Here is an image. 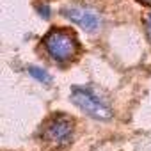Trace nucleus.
Listing matches in <instances>:
<instances>
[{
	"mask_svg": "<svg viewBox=\"0 0 151 151\" xmlns=\"http://www.w3.org/2000/svg\"><path fill=\"white\" fill-rule=\"evenodd\" d=\"M45 48L50 53L52 59L55 60H69L78 53V39L71 30L64 29H52L45 39Z\"/></svg>",
	"mask_w": 151,
	"mask_h": 151,
	"instance_id": "nucleus-1",
	"label": "nucleus"
},
{
	"mask_svg": "<svg viewBox=\"0 0 151 151\" xmlns=\"http://www.w3.org/2000/svg\"><path fill=\"white\" fill-rule=\"evenodd\" d=\"M71 100L77 103L82 110H86L87 114H91V116L96 117V119H110V116H112L110 109H109L96 94H93L91 89H86V87H73V91H71Z\"/></svg>",
	"mask_w": 151,
	"mask_h": 151,
	"instance_id": "nucleus-2",
	"label": "nucleus"
},
{
	"mask_svg": "<svg viewBox=\"0 0 151 151\" xmlns=\"http://www.w3.org/2000/svg\"><path fill=\"white\" fill-rule=\"evenodd\" d=\"M71 133H73V121L62 114L53 116L43 130V137L55 146H66L71 139Z\"/></svg>",
	"mask_w": 151,
	"mask_h": 151,
	"instance_id": "nucleus-3",
	"label": "nucleus"
},
{
	"mask_svg": "<svg viewBox=\"0 0 151 151\" xmlns=\"http://www.w3.org/2000/svg\"><path fill=\"white\" fill-rule=\"evenodd\" d=\"M64 14H66L69 20H73L75 23H78L80 27H84L86 30H96V29H98V23H100L98 14H96L94 11L87 9V7H78V6H75V7L66 9Z\"/></svg>",
	"mask_w": 151,
	"mask_h": 151,
	"instance_id": "nucleus-4",
	"label": "nucleus"
},
{
	"mask_svg": "<svg viewBox=\"0 0 151 151\" xmlns=\"http://www.w3.org/2000/svg\"><path fill=\"white\" fill-rule=\"evenodd\" d=\"M29 73L32 75L34 78H37L39 82H43V84H50V80H52V78H50V75H48L45 69L36 68V66H30V68H29Z\"/></svg>",
	"mask_w": 151,
	"mask_h": 151,
	"instance_id": "nucleus-5",
	"label": "nucleus"
},
{
	"mask_svg": "<svg viewBox=\"0 0 151 151\" xmlns=\"http://www.w3.org/2000/svg\"><path fill=\"white\" fill-rule=\"evenodd\" d=\"M144 25H146L147 37H149V41H151V14H147V16H146V20H144Z\"/></svg>",
	"mask_w": 151,
	"mask_h": 151,
	"instance_id": "nucleus-6",
	"label": "nucleus"
},
{
	"mask_svg": "<svg viewBox=\"0 0 151 151\" xmlns=\"http://www.w3.org/2000/svg\"><path fill=\"white\" fill-rule=\"evenodd\" d=\"M139 2H142V4H146V6H151V0H139Z\"/></svg>",
	"mask_w": 151,
	"mask_h": 151,
	"instance_id": "nucleus-7",
	"label": "nucleus"
}]
</instances>
